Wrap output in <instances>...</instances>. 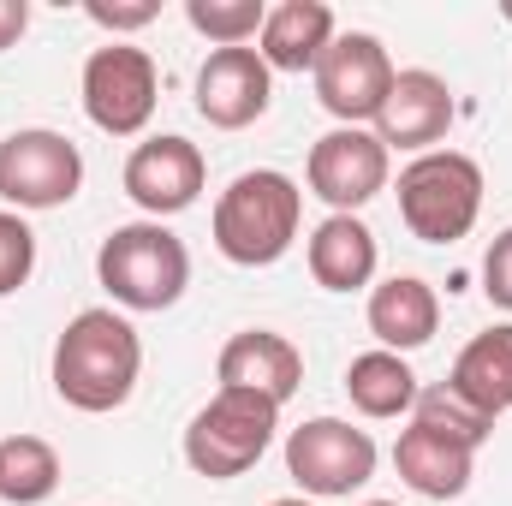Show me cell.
<instances>
[{
  "mask_svg": "<svg viewBox=\"0 0 512 506\" xmlns=\"http://www.w3.org/2000/svg\"><path fill=\"white\" fill-rule=\"evenodd\" d=\"M24 30H30V6H24V0H0V54H6Z\"/></svg>",
  "mask_w": 512,
  "mask_h": 506,
  "instance_id": "4316f807",
  "label": "cell"
},
{
  "mask_svg": "<svg viewBox=\"0 0 512 506\" xmlns=\"http://www.w3.org/2000/svg\"><path fill=\"white\" fill-rule=\"evenodd\" d=\"M364 506H399V501H364Z\"/></svg>",
  "mask_w": 512,
  "mask_h": 506,
  "instance_id": "f1b7e54d",
  "label": "cell"
},
{
  "mask_svg": "<svg viewBox=\"0 0 512 506\" xmlns=\"http://www.w3.org/2000/svg\"><path fill=\"white\" fill-rule=\"evenodd\" d=\"M316 102L340 120V126H364V120H376L387 102V90H393V60H387L382 36H370V30H340L334 42H328V54L316 60Z\"/></svg>",
  "mask_w": 512,
  "mask_h": 506,
  "instance_id": "9c48e42d",
  "label": "cell"
},
{
  "mask_svg": "<svg viewBox=\"0 0 512 506\" xmlns=\"http://www.w3.org/2000/svg\"><path fill=\"white\" fill-rule=\"evenodd\" d=\"M483 292H489L495 310H512V227L495 233V245L483 256Z\"/></svg>",
  "mask_w": 512,
  "mask_h": 506,
  "instance_id": "d4e9b609",
  "label": "cell"
},
{
  "mask_svg": "<svg viewBox=\"0 0 512 506\" xmlns=\"http://www.w3.org/2000/svg\"><path fill=\"white\" fill-rule=\"evenodd\" d=\"M286 471L316 501H346L376 477V441L370 429H352L346 417H310L286 435Z\"/></svg>",
  "mask_w": 512,
  "mask_h": 506,
  "instance_id": "8992f818",
  "label": "cell"
},
{
  "mask_svg": "<svg viewBox=\"0 0 512 506\" xmlns=\"http://www.w3.org/2000/svg\"><path fill=\"white\" fill-rule=\"evenodd\" d=\"M84 185V155L72 137L48 126L12 131L0 143V197L24 215V209H60L72 203Z\"/></svg>",
  "mask_w": 512,
  "mask_h": 506,
  "instance_id": "ba28073f",
  "label": "cell"
},
{
  "mask_svg": "<svg viewBox=\"0 0 512 506\" xmlns=\"http://www.w3.org/2000/svg\"><path fill=\"white\" fill-rule=\"evenodd\" d=\"M387 173H393L387 143L364 126H334L328 137H316V143H310V167H304L310 191H316L334 215H358L370 197H382Z\"/></svg>",
  "mask_w": 512,
  "mask_h": 506,
  "instance_id": "30bf717a",
  "label": "cell"
},
{
  "mask_svg": "<svg viewBox=\"0 0 512 506\" xmlns=\"http://www.w3.org/2000/svg\"><path fill=\"white\" fill-rule=\"evenodd\" d=\"M96 280L126 310H173L191 286V251L167 221H131L102 239Z\"/></svg>",
  "mask_w": 512,
  "mask_h": 506,
  "instance_id": "3957f363",
  "label": "cell"
},
{
  "mask_svg": "<svg viewBox=\"0 0 512 506\" xmlns=\"http://www.w3.org/2000/svg\"><path fill=\"white\" fill-rule=\"evenodd\" d=\"M36 274V233L18 209H0V298H12Z\"/></svg>",
  "mask_w": 512,
  "mask_h": 506,
  "instance_id": "cb8c5ba5",
  "label": "cell"
},
{
  "mask_svg": "<svg viewBox=\"0 0 512 506\" xmlns=\"http://www.w3.org/2000/svg\"><path fill=\"white\" fill-rule=\"evenodd\" d=\"M507 24H512V6H507Z\"/></svg>",
  "mask_w": 512,
  "mask_h": 506,
  "instance_id": "f546056e",
  "label": "cell"
},
{
  "mask_svg": "<svg viewBox=\"0 0 512 506\" xmlns=\"http://www.w3.org/2000/svg\"><path fill=\"white\" fill-rule=\"evenodd\" d=\"M185 18L197 36H209L215 48H245L251 36H262L268 6L262 0H185Z\"/></svg>",
  "mask_w": 512,
  "mask_h": 506,
  "instance_id": "603a6c76",
  "label": "cell"
},
{
  "mask_svg": "<svg viewBox=\"0 0 512 506\" xmlns=\"http://www.w3.org/2000/svg\"><path fill=\"white\" fill-rule=\"evenodd\" d=\"M268 506H310V501H268Z\"/></svg>",
  "mask_w": 512,
  "mask_h": 506,
  "instance_id": "83f0119b",
  "label": "cell"
},
{
  "mask_svg": "<svg viewBox=\"0 0 512 506\" xmlns=\"http://www.w3.org/2000/svg\"><path fill=\"white\" fill-rule=\"evenodd\" d=\"M203 179H209V161L191 137L179 131H161V137H143L126 155V197L149 215V221H167V215H185L197 197H203Z\"/></svg>",
  "mask_w": 512,
  "mask_h": 506,
  "instance_id": "8fae6325",
  "label": "cell"
},
{
  "mask_svg": "<svg viewBox=\"0 0 512 506\" xmlns=\"http://www.w3.org/2000/svg\"><path fill=\"white\" fill-rule=\"evenodd\" d=\"M393 465L405 477V489H417L423 501H459L471 489V465H477V447L453 441V435H435L423 423L399 429L393 441Z\"/></svg>",
  "mask_w": 512,
  "mask_h": 506,
  "instance_id": "9a60e30c",
  "label": "cell"
},
{
  "mask_svg": "<svg viewBox=\"0 0 512 506\" xmlns=\"http://www.w3.org/2000/svg\"><path fill=\"white\" fill-rule=\"evenodd\" d=\"M435 328H441V298H435L429 280L393 274L382 286H370V334L382 340V352H399L405 358V352L429 346Z\"/></svg>",
  "mask_w": 512,
  "mask_h": 506,
  "instance_id": "e0dca14e",
  "label": "cell"
},
{
  "mask_svg": "<svg viewBox=\"0 0 512 506\" xmlns=\"http://www.w3.org/2000/svg\"><path fill=\"white\" fill-rule=\"evenodd\" d=\"M274 429H280V405L274 399L245 393V387H221L185 423V465L197 477H209V483H233L268 453Z\"/></svg>",
  "mask_w": 512,
  "mask_h": 506,
  "instance_id": "5b68a950",
  "label": "cell"
},
{
  "mask_svg": "<svg viewBox=\"0 0 512 506\" xmlns=\"http://www.w3.org/2000/svg\"><path fill=\"white\" fill-rule=\"evenodd\" d=\"M310 274L316 286L328 292H358L376 280V233L358 221V215H328L316 233H310Z\"/></svg>",
  "mask_w": 512,
  "mask_h": 506,
  "instance_id": "ac0fdd59",
  "label": "cell"
},
{
  "mask_svg": "<svg viewBox=\"0 0 512 506\" xmlns=\"http://www.w3.org/2000/svg\"><path fill=\"white\" fill-rule=\"evenodd\" d=\"M221 387H245V393H262L274 405H286L304 381V352L274 334V328H245L221 346V364H215Z\"/></svg>",
  "mask_w": 512,
  "mask_h": 506,
  "instance_id": "5bb4252c",
  "label": "cell"
},
{
  "mask_svg": "<svg viewBox=\"0 0 512 506\" xmlns=\"http://www.w3.org/2000/svg\"><path fill=\"white\" fill-rule=\"evenodd\" d=\"M298 221H304V191L274 173V167H256L239 173L221 197H215V251L239 268H268L292 251L298 239Z\"/></svg>",
  "mask_w": 512,
  "mask_h": 506,
  "instance_id": "7a4b0ae2",
  "label": "cell"
},
{
  "mask_svg": "<svg viewBox=\"0 0 512 506\" xmlns=\"http://www.w3.org/2000/svg\"><path fill=\"white\" fill-rule=\"evenodd\" d=\"M447 387L465 399V405H477L483 417H501L512 411V322L501 328H483L459 358H453V376Z\"/></svg>",
  "mask_w": 512,
  "mask_h": 506,
  "instance_id": "d6986e66",
  "label": "cell"
},
{
  "mask_svg": "<svg viewBox=\"0 0 512 506\" xmlns=\"http://www.w3.org/2000/svg\"><path fill=\"white\" fill-rule=\"evenodd\" d=\"M411 423H423V429H435V435H453V441H465V447H483V441L495 435V417H483L477 405H465V399H459L447 381H435V387H417Z\"/></svg>",
  "mask_w": 512,
  "mask_h": 506,
  "instance_id": "7402d4cb",
  "label": "cell"
},
{
  "mask_svg": "<svg viewBox=\"0 0 512 506\" xmlns=\"http://www.w3.org/2000/svg\"><path fill=\"white\" fill-rule=\"evenodd\" d=\"M84 12H90L102 30H114V36H120V30H143V24H155V12H161V6H155V0H90Z\"/></svg>",
  "mask_w": 512,
  "mask_h": 506,
  "instance_id": "484cf974",
  "label": "cell"
},
{
  "mask_svg": "<svg viewBox=\"0 0 512 506\" xmlns=\"http://www.w3.org/2000/svg\"><path fill=\"white\" fill-rule=\"evenodd\" d=\"M346 393H352V405L364 411V417H405L411 405H417V376H411V364L399 358V352H358L352 364H346Z\"/></svg>",
  "mask_w": 512,
  "mask_h": 506,
  "instance_id": "ffe728a7",
  "label": "cell"
},
{
  "mask_svg": "<svg viewBox=\"0 0 512 506\" xmlns=\"http://www.w3.org/2000/svg\"><path fill=\"white\" fill-rule=\"evenodd\" d=\"M483 215V167L459 149H429L399 167V221L423 245H459Z\"/></svg>",
  "mask_w": 512,
  "mask_h": 506,
  "instance_id": "277c9868",
  "label": "cell"
},
{
  "mask_svg": "<svg viewBox=\"0 0 512 506\" xmlns=\"http://www.w3.org/2000/svg\"><path fill=\"white\" fill-rule=\"evenodd\" d=\"M60 489V453L42 435H6L0 441V501L42 506Z\"/></svg>",
  "mask_w": 512,
  "mask_h": 506,
  "instance_id": "44dd1931",
  "label": "cell"
},
{
  "mask_svg": "<svg viewBox=\"0 0 512 506\" xmlns=\"http://www.w3.org/2000/svg\"><path fill=\"white\" fill-rule=\"evenodd\" d=\"M155 102H161V78H155V60L143 48L108 42L84 60V114L96 131L137 137L155 120Z\"/></svg>",
  "mask_w": 512,
  "mask_h": 506,
  "instance_id": "52a82bcc",
  "label": "cell"
},
{
  "mask_svg": "<svg viewBox=\"0 0 512 506\" xmlns=\"http://www.w3.org/2000/svg\"><path fill=\"white\" fill-rule=\"evenodd\" d=\"M340 30H334V6H322V0H280V6H268V18H262V66L268 72H316V60L328 54V42H334Z\"/></svg>",
  "mask_w": 512,
  "mask_h": 506,
  "instance_id": "2e32d148",
  "label": "cell"
},
{
  "mask_svg": "<svg viewBox=\"0 0 512 506\" xmlns=\"http://www.w3.org/2000/svg\"><path fill=\"white\" fill-rule=\"evenodd\" d=\"M197 114L215 131H245L268 114L274 102V72L262 66L256 48H215L203 66H197Z\"/></svg>",
  "mask_w": 512,
  "mask_h": 506,
  "instance_id": "7c38bea8",
  "label": "cell"
},
{
  "mask_svg": "<svg viewBox=\"0 0 512 506\" xmlns=\"http://www.w3.org/2000/svg\"><path fill=\"white\" fill-rule=\"evenodd\" d=\"M453 90H447V78L441 72H423V66H411V72H393V90H387L382 114H376V137L387 143V155L393 149H435L447 131H453Z\"/></svg>",
  "mask_w": 512,
  "mask_h": 506,
  "instance_id": "4fadbf2b",
  "label": "cell"
},
{
  "mask_svg": "<svg viewBox=\"0 0 512 506\" xmlns=\"http://www.w3.org/2000/svg\"><path fill=\"white\" fill-rule=\"evenodd\" d=\"M143 370V340L120 310H78L54 340V393L72 411H120Z\"/></svg>",
  "mask_w": 512,
  "mask_h": 506,
  "instance_id": "6da1fadb",
  "label": "cell"
}]
</instances>
